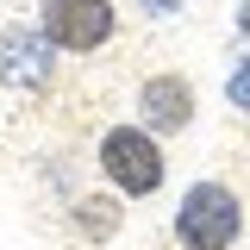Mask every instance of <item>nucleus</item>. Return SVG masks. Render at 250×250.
<instances>
[{"mask_svg":"<svg viewBox=\"0 0 250 250\" xmlns=\"http://www.w3.org/2000/svg\"><path fill=\"white\" fill-rule=\"evenodd\" d=\"M244 231V207L225 182H194L175 207V244L182 250H231Z\"/></svg>","mask_w":250,"mask_h":250,"instance_id":"1","label":"nucleus"},{"mask_svg":"<svg viewBox=\"0 0 250 250\" xmlns=\"http://www.w3.org/2000/svg\"><path fill=\"white\" fill-rule=\"evenodd\" d=\"M100 175L119 188L125 200H144L163 188V150H156V138L144 125H113L106 138H100Z\"/></svg>","mask_w":250,"mask_h":250,"instance_id":"2","label":"nucleus"},{"mask_svg":"<svg viewBox=\"0 0 250 250\" xmlns=\"http://www.w3.org/2000/svg\"><path fill=\"white\" fill-rule=\"evenodd\" d=\"M38 25H44V38H50L57 50L88 57V50H100V44L113 38L119 13H113V0H44Z\"/></svg>","mask_w":250,"mask_h":250,"instance_id":"3","label":"nucleus"},{"mask_svg":"<svg viewBox=\"0 0 250 250\" xmlns=\"http://www.w3.org/2000/svg\"><path fill=\"white\" fill-rule=\"evenodd\" d=\"M50 38L44 25H6L0 31V82H13V88H44L57 69H50Z\"/></svg>","mask_w":250,"mask_h":250,"instance_id":"4","label":"nucleus"},{"mask_svg":"<svg viewBox=\"0 0 250 250\" xmlns=\"http://www.w3.org/2000/svg\"><path fill=\"white\" fill-rule=\"evenodd\" d=\"M138 106H144L150 131H188L194 125V88H188V75H150L144 94H138Z\"/></svg>","mask_w":250,"mask_h":250,"instance_id":"5","label":"nucleus"},{"mask_svg":"<svg viewBox=\"0 0 250 250\" xmlns=\"http://www.w3.org/2000/svg\"><path fill=\"white\" fill-rule=\"evenodd\" d=\"M75 219H82V238H113L119 231V200H82Z\"/></svg>","mask_w":250,"mask_h":250,"instance_id":"6","label":"nucleus"},{"mask_svg":"<svg viewBox=\"0 0 250 250\" xmlns=\"http://www.w3.org/2000/svg\"><path fill=\"white\" fill-rule=\"evenodd\" d=\"M225 94H231V106H238V113H250V57L225 75Z\"/></svg>","mask_w":250,"mask_h":250,"instance_id":"7","label":"nucleus"},{"mask_svg":"<svg viewBox=\"0 0 250 250\" xmlns=\"http://www.w3.org/2000/svg\"><path fill=\"white\" fill-rule=\"evenodd\" d=\"M238 31H244V38H250V0H244V6H238Z\"/></svg>","mask_w":250,"mask_h":250,"instance_id":"8","label":"nucleus"},{"mask_svg":"<svg viewBox=\"0 0 250 250\" xmlns=\"http://www.w3.org/2000/svg\"><path fill=\"white\" fill-rule=\"evenodd\" d=\"M150 6H182V0H150Z\"/></svg>","mask_w":250,"mask_h":250,"instance_id":"9","label":"nucleus"}]
</instances>
